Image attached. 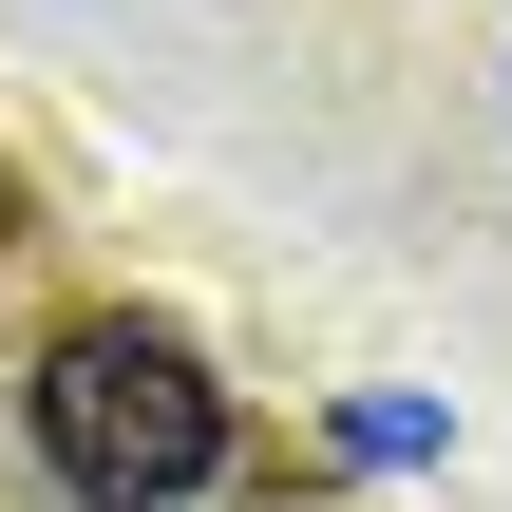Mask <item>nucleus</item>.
<instances>
[{"instance_id":"1","label":"nucleus","mask_w":512,"mask_h":512,"mask_svg":"<svg viewBox=\"0 0 512 512\" xmlns=\"http://www.w3.org/2000/svg\"><path fill=\"white\" fill-rule=\"evenodd\" d=\"M19 437H38V475L76 512H190L228 475V380H209L171 323L95 304V323H57V342L19 361Z\"/></svg>"},{"instance_id":"2","label":"nucleus","mask_w":512,"mask_h":512,"mask_svg":"<svg viewBox=\"0 0 512 512\" xmlns=\"http://www.w3.org/2000/svg\"><path fill=\"white\" fill-rule=\"evenodd\" d=\"M342 456H361V475H399V456H437V418H418V399H361V418H342Z\"/></svg>"}]
</instances>
